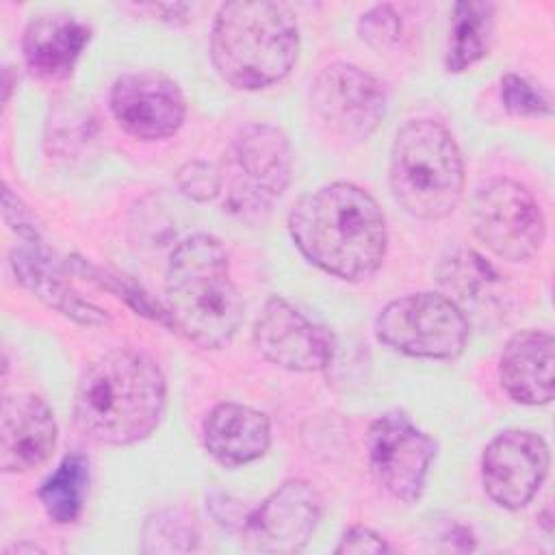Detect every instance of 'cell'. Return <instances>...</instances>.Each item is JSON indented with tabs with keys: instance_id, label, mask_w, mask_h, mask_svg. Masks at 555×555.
Segmentation results:
<instances>
[{
	"instance_id": "cell-24",
	"label": "cell",
	"mask_w": 555,
	"mask_h": 555,
	"mask_svg": "<svg viewBox=\"0 0 555 555\" xmlns=\"http://www.w3.org/2000/svg\"><path fill=\"white\" fill-rule=\"evenodd\" d=\"M197 544L195 522L178 509H160L143 525V553H189Z\"/></svg>"
},
{
	"instance_id": "cell-28",
	"label": "cell",
	"mask_w": 555,
	"mask_h": 555,
	"mask_svg": "<svg viewBox=\"0 0 555 555\" xmlns=\"http://www.w3.org/2000/svg\"><path fill=\"white\" fill-rule=\"evenodd\" d=\"M334 551L336 553H375V555H382V553H390V546L373 529H369L364 525H353L340 535V542Z\"/></svg>"
},
{
	"instance_id": "cell-1",
	"label": "cell",
	"mask_w": 555,
	"mask_h": 555,
	"mask_svg": "<svg viewBox=\"0 0 555 555\" xmlns=\"http://www.w3.org/2000/svg\"><path fill=\"white\" fill-rule=\"evenodd\" d=\"M288 232L306 260L349 282L371 278L388 245L379 204L351 182H332L304 195L288 212Z\"/></svg>"
},
{
	"instance_id": "cell-22",
	"label": "cell",
	"mask_w": 555,
	"mask_h": 555,
	"mask_svg": "<svg viewBox=\"0 0 555 555\" xmlns=\"http://www.w3.org/2000/svg\"><path fill=\"white\" fill-rule=\"evenodd\" d=\"M89 486V460L82 453H67L54 473H50L37 490L39 503L43 505L50 520L59 525L74 522L87 496Z\"/></svg>"
},
{
	"instance_id": "cell-13",
	"label": "cell",
	"mask_w": 555,
	"mask_h": 555,
	"mask_svg": "<svg viewBox=\"0 0 555 555\" xmlns=\"http://www.w3.org/2000/svg\"><path fill=\"white\" fill-rule=\"evenodd\" d=\"M323 514V496L308 479H286L256 509L247 512L243 533L269 553H297L312 538Z\"/></svg>"
},
{
	"instance_id": "cell-16",
	"label": "cell",
	"mask_w": 555,
	"mask_h": 555,
	"mask_svg": "<svg viewBox=\"0 0 555 555\" xmlns=\"http://www.w3.org/2000/svg\"><path fill=\"white\" fill-rule=\"evenodd\" d=\"M56 434L54 412L41 397L7 395L0 412V468L4 473L37 468L50 457Z\"/></svg>"
},
{
	"instance_id": "cell-23",
	"label": "cell",
	"mask_w": 555,
	"mask_h": 555,
	"mask_svg": "<svg viewBox=\"0 0 555 555\" xmlns=\"http://www.w3.org/2000/svg\"><path fill=\"white\" fill-rule=\"evenodd\" d=\"M65 264H67L69 271H74V273L87 278V280L100 284L104 291H108V293H113L115 297L124 299L137 314H141V317H145V319H150V321H156V323L165 325L167 330L176 332L173 321H171V317H169L165 304L152 299V297H150L139 284H134L130 278L119 275V273H113V271H106V269H102V267L93 264L91 260H87V258H82V256H76V254H74V256H67Z\"/></svg>"
},
{
	"instance_id": "cell-20",
	"label": "cell",
	"mask_w": 555,
	"mask_h": 555,
	"mask_svg": "<svg viewBox=\"0 0 555 555\" xmlns=\"http://www.w3.org/2000/svg\"><path fill=\"white\" fill-rule=\"evenodd\" d=\"M438 282L462 312L464 308L483 312L496 306L503 295L501 275L488 260L470 249L449 251V256L440 260Z\"/></svg>"
},
{
	"instance_id": "cell-8",
	"label": "cell",
	"mask_w": 555,
	"mask_h": 555,
	"mask_svg": "<svg viewBox=\"0 0 555 555\" xmlns=\"http://www.w3.org/2000/svg\"><path fill=\"white\" fill-rule=\"evenodd\" d=\"M232 165L243 176L230 184L228 208L241 217L260 215L293 178V147L273 124H247L232 141Z\"/></svg>"
},
{
	"instance_id": "cell-15",
	"label": "cell",
	"mask_w": 555,
	"mask_h": 555,
	"mask_svg": "<svg viewBox=\"0 0 555 555\" xmlns=\"http://www.w3.org/2000/svg\"><path fill=\"white\" fill-rule=\"evenodd\" d=\"M20 245L11 251V269L17 282L28 288L46 306L54 308L74 323L95 327L111 321L108 312L80 297V293L67 280V264H61L39 230H30L17 236Z\"/></svg>"
},
{
	"instance_id": "cell-18",
	"label": "cell",
	"mask_w": 555,
	"mask_h": 555,
	"mask_svg": "<svg viewBox=\"0 0 555 555\" xmlns=\"http://www.w3.org/2000/svg\"><path fill=\"white\" fill-rule=\"evenodd\" d=\"M202 438L215 462L236 468L264 455L271 442V423L264 412L251 405L223 401L206 414Z\"/></svg>"
},
{
	"instance_id": "cell-2",
	"label": "cell",
	"mask_w": 555,
	"mask_h": 555,
	"mask_svg": "<svg viewBox=\"0 0 555 555\" xmlns=\"http://www.w3.org/2000/svg\"><path fill=\"white\" fill-rule=\"evenodd\" d=\"M167 382L143 351L115 349L93 360L74 392L78 429L100 444H134L160 423Z\"/></svg>"
},
{
	"instance_id": "cell-14",
	"label": "cell",
	"mask_w": 555,
	"mask_h": 555,
	"mask_svg": "<svg viewBox=\"0 0 555 555\" xmlns=\"http://www.w3.org/2000/svg\"><path fill=\"white\" fill-rule=\"evenodd\" d=\"M254 343L264 360L293 373L323 371L332 362V340L284 297L264 301L254 325Z\"/></svg>"
},
{
	"instance_id": "cell-30",
	"label": "cell",
	"mask_w": 555,
	"mask_h": 555,
	"mask_svg": "<svg viewBox=\"0 0 555 555\" xmlns=\"http://www.w3.org/2000/svg\"><path fill=\"white\" fill-rule=\"evenodd\" d=\"M7 553L11 555V553H43V548L41 546H37V544H33V542H20V544H15V546H11V548H7Z\"/></svg>"
},
{
	"instance_id": "cell-9",
	"label": "cell",
	"mask_w": 555,
	"mask_h": 555,
	"mask_svg": "<svg viewBox=\"0 0 555 555\" xmlns=\"http://www.w3.org/2000/svg\"><path fill=\"white\" fill-rule=\"evenodd\" d=\"M366 453L373 477L388 494L408 505L421 499L436 442L408 414L401 410L379 414L369 427Z\"/></svg>"
},
{
	"instance_id": "cell-25",
	"label": "cell",
	"mask_w": 555,
	"mask_h": 555,
	"mask_svg": "<svg viewBox=\"0 0 555 555\" xmlns=\"http://www.w3.org/2000/svg\"><path fill=\"white\" fill-rule=\"evenodd\" d=\"M501 100L509 113L522 117H544L553 111L548 95L518 74L501 78Z\"/></svg>"
},
{
	"instance_id": "cell-29",
	"label": "cell",
	"mask_w": 555,
	"mask_h": 555,
	"mask_svg": "<svg viewBox=\"0 0 555 555\" xmlns=\"http://www.w3.org/2000/svg\"><path fill=\"white\" fill-rule=\"evenodd\" d=\"M145 9L154 11V13H160L158 20L167 22V24H184L189 22L186 13H189V7L182 4V2H171V4H147Z\"/></svg>"
},
{
	"instance_id": "cell-21",
	"label": "cell",
	"mask_w": 555,
	"mask_h": 555,
	"mask_svg": "<svg viewBox=\"0 0 555 555\" xmlns=\"http://www.w3.org/2000/svg\"><path fill=\"white\" fill-rule=\"evenodd\" d=\"M494 4L492 2H457L451 17V39L444 67L451 74L466 72L479 63L492 43Z\"/></svg>"
},
{
	"instance_id": "cell-3",
	"label": "cell",
	"mask_w": 555,
	"mask_h": 555,
	"mask_svg": "<svg viewBox=\"0 0 555 555\" xmlns=\"http://www.w3.org/2000/svg\"><path fill=\"white\" fill-rule=\"evenodd\" d=\"M165 308L176 332L204 349H221L234 338L245 304L219 238L193 234L176 245L165 271Z\"/></svg>"
},
{
	"instance_id": "cell-4",
	"label": "cell",
	"mask_w": 555,
	"mask_h": 555,
	"mask_svg": "<svg viewBox=\"0 0 555 555\" xmlns=\"http://www.w3.org/2000/svg\"><path fill=\"white\" fill-rule=\"evenodd\" d=\"M299 54L297 17L284 2H225L215 15L210 59L217 74L241 91L286 78Z\"/></svg>"
},
{
	"instance_id": "cell-10",
	"label": "cell",
	"mask_w": 555,
	"mask_h": 555,
	"mask_svg": "<svg viewBox=\"0 0 555 555\" xmlns=\"http://www.w3.org/2000/svg\"><path fill=\"white\" fill-rule=\"evenodd\" d=\"M310 102L334 134L362 141L384 119L386 87L377 76L353 63L334 61L312 80Z\"/></svg>"
},
{
	"instance_id": "cell-5",
	"label": "cell",
	"mask_w": 555,
	"mask_h": 555,
	"mask_svg": "<svg viewBox=\"0 0 555 555\" xmlns=\"http://www.w3.org/2000/svg\"><path fill=\"white\" fill-rule=\"evenodd\" d=\"M388 180L408 215L427 221L451 215L464 191V160L453 134L436 119L408 121L392 141Z\"/></svg>"
},
{
	"instance_id": "cell-6",
	"label": "cell",
	"mask_w": 555,
	"mask_h": 555,
	"mask_svg": "<svg viewBox=\"0 0 555 555\" xmlns=\"http://www.w3.org/2000/svg\"><path fill=\"white\" fill-rule=\"evenodd\" d=\"M375 336L412 358L453 360L468 343V319L447 295L412 293L382 308Z\"/></svg>"
},
{
	"instance_id": "cell-11",
	"label": "cell",
	"mask_w": 555,
	"mask_h": 555,
	"mask_svg": "<svg viewBox=\"0 0 555 555\" xmlns=\"http://www.w3.org/2000/svg\"><path fill=\"white\" fill-rule=\"evenodd\" d=\"M548 464V447L540 434L505 429L483 449V490L499 507L520 509L538 494Z\"/></svg>"
},
{
	"instance_id": "cell-17",
	"label": "cell",
	"mask_w": 555,
	"mask_h": 555,
	"mask_svg": "<svg viewBox=\"0 0 555 555\" xmlns=\"http://www.w3.org/2000/svg\"><path fill=\"white\" fill-rule=\"evenodd\" d=\"M555 340L544 330L516 332L503 347L499 379L503 390L525 405H544L553 399Z\"/></svg>"
},
{
	"instance_id": "cell-26",
	"label": "cell",
	"mask_w": 555,
	"mask_h": 555,
	"mask_svg": "<svg viewBox=\"0 0 555 555\" xmlns=\"http://www.w3.org/2000/svg\"><path fill=\"white\" fill-rule=\"evenodd\" d=\"M176 184L184 197L193 202H210L219 195L223 180L212 163L193 158L178 169Z\"/></svg>"
},
{
	"instance_id": "cell-7",
	"label": "cell",
	"mask_w": 555,
	"mask_h": 555,
	"mask_svg": "<svg viewBox=\"0 0 555 555\" xmlns=\"http://www.w3.org/2000/svg\"><path fill=\"white\" fill-rule=\"evenodd\" d=\"M475 236L499 258L531 260L546 236L542 208L533 193L512 180L496 178L479 189L470 210Z\"/></svg>"
},
{
	"instance_id": "cell-12",
	"label": "cell",
	"mask_w": 555,
	"mask_h": 555,
	"mask_svg": "<svg viewBox=\"0 0 555 555\" xmlns=\"http://www.w3.org/2000/svg\"><path fill=\"white\" fill-rule=\"evenodd\" d=\"M119 128L139 141H163L184 124L186 102L171 78L158 72L121 74L108 93Z\"/></svg>"
},
{
	"instance_id": "cell-19",
	"label": "cell",
	"mask_w": 555,
	"mask_h": 555,
	"mask_svg": "<svg viewBox=\"0 0 555 555\" xmlns=\"http://www.w3.org/2000/svg\"><path fill=\"white\" fill-rule=\"evenodd\" d=\"M91 28L69 13H46L28 22L22 37V54L26 67L46 80H63L72 74Z\"/></svg>"
},
{
	"instance_id": "cell-27",
	"label": "cell",
	"mask_w": 555,
	"mask_h": 555,
	"mask_svg": "<svg viewBox=\"0 0 555 555\" xmlns=\"http://www.w3.org/2000/svg\"><path fill=\"white\" fill-rule=\"evenodd\" d=\"M360 37L375 50H388L401 35V17L390 4H375L358 22Z\"/></svg>"
}]
</instances>
